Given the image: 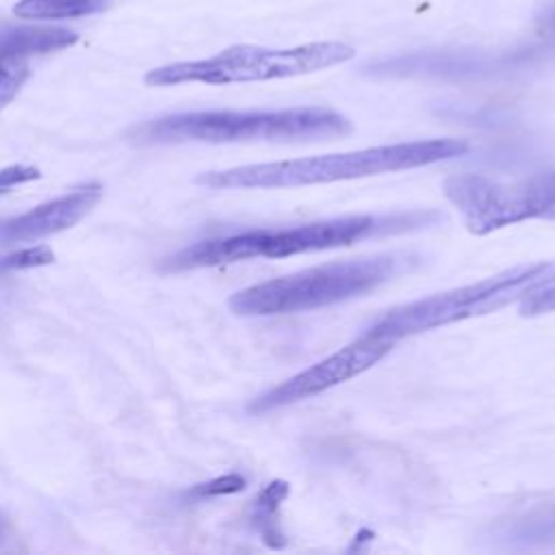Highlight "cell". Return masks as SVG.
<instances>
[{"label": "cell", "instance_id": "cell-1", "mask_svg": "<svg viewBox=\"0 0 555 555\" xmlns=\"http://www.w3.org/2000/svg\"><path fill=\"white\" fill-rule=\"evenodd\" d=\"M444 219L440 210L418 208L382 215H345L321 221H310L295 228L278 230H247L223 238H208L193 243L167 258L169 271H186L199 267H215L225 262L251 258H286L295 254L323 251L347 247L360 241L386 238L408 232H418L438 225Z\"/></svg>", "mask_w": 555, "mask_h": 555}, {"label": "cell", "instance_id": "cell-2", "mask_svg": "<svg viewBox=\"0 0 555 555\" xmlns=\"http://www.w3.org/2000/svg\"><path fill=\"white\" fill-rule=\"evenodd\" d=\"M470 150L466 139H421L392 145H377L343 154L273 160L241 165L221 171H204L195 178L208 189H291L325 184L336 180L366 178L388 171L414 169L449 158L464 156Z\"/></svg>", "mask_w": 555, "mask_h": 555}, {"label": "cell", "instance_id": "cell-3", "mask_svg": "<svg viewBox=\"0 0 555 555\" xmlns=\"http://www.w3.org/2000/svg\"><path fill=\"white\" fill-rule=\"evenodd\" d=\"M351 132V121L325 106H297L282 111H191L165 115L128 130L139 145L165 143H243L278 141L301 143L340 139Z\"/></svg>", "mask_w": 555, "mask_h": 555}, {"label": "cell", "instance_id": "cell-4", "mask_svg": "<svg viewBox=\"0 0 555 555\" xmlns=\"http://www.w3.org/2000/svg\"><path fill=\"white\" fill-rule=\"evenodd\" d=\"M414 262L416 258L405 254L330 262L236 291L228 299V308L238 317L306 312L362 297L390 282Z\"/></svg>", "mask_w": 555, "mask_h": 555}, {"label": "cell", "instance_id": "cell-5", "mask_svg": "<svg viewBox=\"0 0 555 555\" xmlns=\"http://www.w3.org/2000/svg\"><path fill=\"white\" fill-rule=\"evenodd\" d=\"M551 284H555V260L512 267L479 282L397 306L364 332L397 343L421 332L503 310Z\"/></svg>", "mask_w": 555, "mask_h": 555}, {"label": "cell", "instance_id": "cell-6", "mask_svg": "<svg viewBox=\"0 0 555 555\" xmlns=\"http://www.w3.org/2000/svg\"><path fill=\"white\" fill-rule=\"evenodd\" d=\"M353 56L356 48L343 41H312L295 48H262L251 43H236L208 59L180 61L154 67L145 74L143 80L150 87H171L184 82H260L312 74L340 65Z\"/></svg>", "mask_w": 555, "mask_h": 555}, {"label": "cell", "instance_id": "cell-7", "mask_svg": "<svg viewBox=\"0 0 555 555\" xmlns=\"http://www.w3.org/2000/svg\"><path fill=\"white\" fill-rule=\"evenodd\" d=\"M442 193L477 236L529 219L555 221V169L512 180L475 171L453 173L442 182Z\"/></svg>", "mask_w": 555, "mask_h": 555}, {"label": "cell", "instance_id": "cell-8", "mask_svg": "<svg viewBox=\"0 0 555 555\" xmlns=\"http://www.w3.org/2000/svg\"><path fill=\"white\" fill-rule=\"evenodd\" d=\"M392 345H395L392 340L377 338L369 332H362L356 340L347 343L332 356L299 371L297 375L288 377L286 382L273 386L271 390L258 395L247 405V412L267 414V412L280 410V408L299 403L304 399L317 397V395L325 392L327 388L369 371L373 364H377L384 356L390 353Z\"/></svg>", "mask_w": 555, "mask_h": 555}, {"label": "cell", "instance_id": "cell-9", "mask_svg": "<svg viewBox=\"0 0 555 555\" xmlns=\"http://www.w3.org/2000/svg\"><path fill=\"white\" fill-rule=\"evenodd\" d=\"M527 56H488L481 52L427 50L392 59H382L362 67L371 78H438V80H473L494 76L520 65Z\"/></svg>", "mask_w": 555, "mask_h": 555}, {"label": "cell", "instance_id": "cell-10", "mask_svg": "<svg viewBox=\"0 0 555 555\" xmlns=\"http://www.w3.org/2000/svg\"><path fill=\"white\" fill-rule=\"evenodd\" d=\"M102 197L100 189H78L50 199L0 225L9 241H35L76 225Z\"/></svg>", "mask_w": 555, "mask_h": 555}, {"label": "cell", "instance_id": "cell-11", "mask_svg": "<svg viewBox=\"0 0 555 555\" xmlns=\"http://www.w3.org/2000/svg\"><path fill=\"white\" fill-rule=\"evenodd\" d=\"M494 538L512 548H535L555 544V503H540L503 520Z\"/></svg>", "mask_w": 555, "mask_h": 555}, {"label": "cell", "instance_id": "cell-12", "mask_svg": "<svg viewBox=\"0 0 555 555\" xmlns=\"http://www.w3.org/2000/svg\"><path fill=\"white\" fill-rule=\"evenodd\" d=\"M78 41V35L61 26H7L0 28V54L4 56H30L48 54L69 48Z\"/></svg>", "mask_w": 555, "mask_h": 555}, {"label": "cell", "instance_id": "cell-13", "mask_svg": "<svg viewBox=\"0 0 555 555\" xmlns=\"http://www.w3.org/2000/svg\"><path fill=\"white\" fill-rule=\"evenodd\" d=\"M108 7L111 0H20L13 7V13L22 20L54 22L95 15L106 11Z\"/></svg>", "mask_w": 555, "mask_h": 555}, {"label": "cell", "instance_id": "cell-14", "mask_svg": "<svg viewBox=\"0 0 555 555\" xmlns=\"http://www.w3.org/2000/svg\"><path fill=\"white\" fill-rule=\"evenodd\" d=\"M288 494V483H284V481H273L271 486H267L260 494H258V499H256V520H260L262 522V538H264V542L267 544H271V546H275V542H273V538H282V533H278L269 522H273V520H269V518H273V514L278 512V505L282 503V499Z\"/></svg>", "mask_w": 555, "mask_h": 555}, {"label": "cell", "instance_id": "cell-15", "mask_svg": "<svg viewBox=\"0 0 555 555\" xmlns=\"http://www.w3.org/2000/svg\"><path fill=\"white\" fill-rule=\"evenodd\" d=\"M30 76V67L22 56L0 54V111L22 91Z\"/></svg>", "mask_w": 555, "mask_h": 555}, {"label": "cell", "instance_id": "cell-16", "mask_svg": "<svg viewBox=\"0 0 555 555\" xmlns=\"http://www.w3.org/2000/svg\"><path fill=\"white\" fill-rule=\"evenodd\" d=\"M54 262V251L48 245H33L17 249L9 254L0 267L2 269H35V267H46Z\"/></svg>", "mask_w": 555, "mask_h": 555}, {"label": "cell", "instance_id": "cell-17", "mask_svg": "<svg viewBox=\"0 0 555 555\" xmlns=\"http://www.w3.org/2000/svg\"><path fill=\"white\" fill-rule=\"evenodd\" d=\"M245 488V479L236 473H230V475H221V477H215L206 483H197L195 488L189 490V496L193 499H208V496H221V494H234V492H241Z\"/></svg>", "mask_w": 555, "mask_h": 555}, {"label": "cell", "instance_id": "cell-18", "mask_svg": "<svg viewBox=\"0 0 555 555\" xmlns=\"http://www.w3.org/2000/svg\"><path fill=\"white\" fill-rule=\"evenodd\" d=\"M518 312L522 317H538V314L555 312V284L544 286V288L527 295L525 299H520Z\"/></svg>", "mask_w": 555, "mask_h": 555}, {"label": "cell", "instance_id": "cell-19", "mask_svg": "<svg viewBox=\"0 0 555 555\" xmlns=\"http://www.w3.org/2000/svg\"><path fill=\"white\" fill-rule=\"evenodd\" d=\"M41 178L37 167H28V165H9L4 169H0V191H9L17 184L30 182Z\"/></svg>", "mask_w": 555, "mask_h": 555}, {"label": "cell", "instance_id": "cell-20", "mask_svg": "<svg viewBox=\"0 0 555 555\" xmlns=\"http://www.w3.org/2000/svg\"><path fill=\"white\" fill-rule=\"evenodd\" d=\"M538 30L548 37V39H555V4L544 9L538 17Z\"/></svg>", "mask_w": 555, "mask_h": 555}]
</instances>
